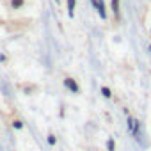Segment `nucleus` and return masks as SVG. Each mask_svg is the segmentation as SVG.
Segmentation results:
<instances>
[{
    "instance_id": "nucleus-6",
    "label": "nucleus",
    "mask_w": 151,
    "mask_h": 151,
    "mask_svg": "<svg viewBox=\"0 0 151 151\" xmlns=\"http://www.w3.org/2000/svg\"><path fill=\"white\" fill-rule=\"evenodd\" d=\"M20 89L23 91V94H32V93L39 91V87L34 86V84H20Z\"/></svg>"
},
{
    "instance_id": "nucleus-10",
    "label": "nucleus",
    "mask_w": 151,
    "mask_h": 151,
    "mask_svg": "<svg viewBox=\"0 0 151 151\" xmlns=\"http://www.w3.org/2000/svg\"><path fill=\"white\" fill-rule=\"evenodd\" d=\"M107 151H116V140L112 137L107 140Z\"/></svg>"
},
{
    "instance_id": "nucleus-9",
    "label": "nucleus",
    "mask_w": 151,
    "mask_h": 151,
    "mask_svg": "<svg viewBox=\"0 0 151 151\" xmlns=\"http://www.w3.org/2000/svg\"><path fill=\"white\" fill-rule=\"evenodd\" d=\"M100 89H101V94H103L107 100H110V98H112V91H110V87H107V86H101Z\"/></svg>"
},
{
    "instance_id": "nucleus-4",
    "label": "nucleus",
    "mask_w": 151,
    "mask_h": 151,
    "mask_svg": "<svg viewBox=\"0 0 151 151\" xmlns=\"http://www.w3.org/2000/svg\"><path fill=\"white\" fill-rule=\"evenodd\" d=\"M93 6L96 9V13L100 14L101 20H107V7H105V2L103 0H93Z\"/></svg>"
},
{
    "instance_id": "nucleus-3",
    "label": "nucleus",
    "mask_w": 151,
    "mask_h": 151,
    "mask_svg": "<svg viewBox=\"0 0 151 151\" xmlns=\"http://www.w3.org/2000/svg\"><path fill=\"white\" fill-rule=\"evenodd\" d=\"M110 11L114 14V22H121V0H110Z\"/></svg>"
},
{
    "instance_id": "nucleus-2",
    "label": "nucleus",
    "mask_w": 151,
    "mask_h": 151,
    "mask_svg": "<svg viewBox=\"0 0 151 151\" xmlns=\"http://www.w3.org/2000/svg\"><path fill=\"white\" fill-rule=\"evenodd\" d=\"M4 4L9 11H20V9L25 7L27 0H4Z\"/></svg>"
},
{
    "instance_id": "nucleus-7",
    "label": "nucleus",
    "mask_w": 151,
    "mask_h": 151,
    "mask_svg": "<svg viewBox=\"0 0 151 151\" xmlns=\"http://www.w3.org/2000/svg\"><path fill=\"white\" fill-rule=\"evenodd\" d=\"M9 124H11L14 130H22V128H23V121H22V119L16 116V114H13V116H11V121H9Z\"/></svg>"
},
{
    "instance_id": "nucleus-1",
    "label": "nucleus",
    "mask_w": 151,
    "mask_h": 151,
    "mask_svg": "<svg viewBox=\"0 0 151 151\" xmlns=\"http://www.w3.org/2000/svg\"><path fill=\"white\" fill-rule=\"evenodd\" d=\"M62 82H64L66 89H69L73 94H80V93H82V89H80V86H78V82H77V78H75V77H69V75H66V77L62 78Z\"/></svg>"
},
{
    "instance_id": "nucleus-8",
    "label": "nucleus",
    "mask_w": 151,
    "mask_h": 151,
    "mask_svg": "<svg viewBox=\"0 0 151 151\" xmlns=\"http://www.w3.org/2000/svg\"><path fill=\"white\" fill-rule=\"evenodd\" d=\"M75 7H77V0H66V9H68V16L69 18L75 16Z\"/></svg>"
},
{
    "instance_id": "nucleus-11",
    "label": "nucleus",
    "mask_w": 151,
    "mask_h": 151,
    "mask_svg": "<svg viewBox=\"0 0 151 151\" xmlns=\"http://www.w3.org/2000/svg\"><path fill=\"white\" fill-rule=\"evenodd\" d=\"M46 140H48V144H50V146H55V144H57V139H55V135H53L52 132L48 133V137H46Z\"/></svg>"
},
{
    "instance_id": "nucleus-12",
    "label": "nucleus",
    "mask_w": 151,
    "mask_h": 151,
    "mask_svg": "<svg viewBox=\"0 0 151 151\" xmlns=\"http://www.w3.org/2000/svg\"><path fill=\"white\" fill-rule=\"evenodd\" d=\"M149 32H151V30H149Z\"/></svg>"
},
{
    "instance_id": "nucleus-5",
    "label": "nucleus",
    "mask_w": 151,
    "mask_h": 151,
    "mask_svg": "<svg viewBox=\"0 0 151 151\" xmlns=\"http://www.w3.org/2000/svg\"><path fill=\"white\" fill-rule=\"evenodd\" d=\"M139 128H140V123L135 119V117H128V130H130V133L132 135H139Z\"/></svg>"
}]
</instances>
